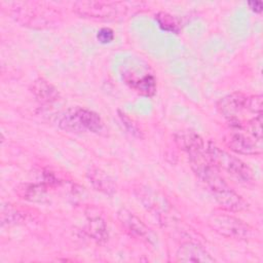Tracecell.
Here are the masks:
<instances>
[{
    "instance_id": "obj_17",
    "label": "cell",
    "mask_w": 263,
    "mask_h": 263,
    "mask_svg": "<svg viewBox=\"0 0 263 263\" xmlns=\"http://www.w3.org/2000/svg\"><path fill=\"white\" fill-rule=\"evenodd\" d=\"M86 233L98 242H105L108 237V228L101 217H91L87 220L85 226Z\"/></svg>"
},
{
    "instance_id": "obj_9",
    "label": "cell",
    "mask_w": 263,
    "mask_h": 263,
    "mask_svg": "<svg viewBox=\"0 0 263 263\" xmlns=\"http://www.w3.org/2000/svg\"><path fill=\"white\" fill-rule=\"evenodd\" d=\"M121 76L125 84L142 96L151 97L156 91V79L149 72L143 74L140 72L139 74L138 70L134 71L128 69L127 71H123Z\"/></svg>"
},
{
    "instance_id": "obj_22",
    "label": "cell",
    "mask_w": 263,
    "mask_h": 263,
    "mask_svg": "<svg viewBox=\"0 0 263 263\" xmlns=\"http://www.w3.org/2000/svg\"><path fill=\"white\" fill-rule=\"evenodd\" d=\"M248 5L250 6V8L253 11H255L257 13L261 12L263 9V4L261 1H251V2H248Z\"/></svg>"
},
{
    "instance_id": "obj_15",
    "label": "cell",
    "mask_w": 263,
    "mask_h": 263,
    "mask_svg": "<svg viewBox=\"0 0 263 263\" xmlns=\"http://www.w3.org/2000/svg\"><path fill=\"white\" fill-rule=\"evenodd\" d=\"M31 91L35 99L43 104H51L60 99L59 90L44 78L35 79L31 85Z\"/></svg>"
},
{
    "instance_id": "obj_13",
    "label": "cell",
    "mask_w": 263,
    "mask_h": 263,
    "mask_svg": "<svg viewBox=\"0 0 263 263\" xmlns=\"http://www.w3.org/2000/svg\"><path fill=\"white\" fill-rule=\"evenodd\" d=\"M177 260L181 262H215V259L198 243L185 242L177 251Z\"/></svg>"
},
{
    "instance_id": "obj_10",
    "label": "cell",
    "mask_w": 263,
    "mask_h": 263,
    "mask_svg": "<svg viewBox=\"0 0 263 263\" xmlns=\"http://www.w3.org/2000/svg\"><path fill=\"white\" fill-rule=\"evenodd\" d=\"M118 219L120 223L123 225V227L134 236L141 238L149 243H155L156 241V235L153 233V231L146 226L142 220H140L137 216H135L129 211L122 209L117 214Z\"/></svg>"
},
{
    "instance_id": "obj_2",
    "label": "cell",
    "mask_w": 263,
    "mask_h": 263,
    "mask_svg": "<svg viewBox=\"0 0 263 263\" xmlns=\"http://www.w3.org/2000/svg\"><path fill=\"white\" fill-rule=\"evenodd\" d=\"M217 109L227 119L235 130H243L248 121L246 113L253 116L262 114V96H247L242 92H233L223 97L217 103Z\"/></svg>"
},
{
    "instance_id": "obj_21",
    "label": "cell",
    "mask_w": 263,
    "mask_h": 263,
    "mask_svg": "<svg viewBox=\"0 0 263 263\" xmlns=\"http://www.w3.org/2000/svg\"><path fill=\"white\" fill-rule=\"evenodd\" d=\"M97 38L101 43H109L114 39V32L110 28H102L98 31Z\"/></svg>"
},
{
    "instance_id": "obj_7",
    "label": "cell",
    "mask_w": 263,
    "mask_h": 263,
    "mask_svg": "<svg viewBox=\"0 0 263 263\" xmlns=\"http://www.w3.org/2000/svg\"><path fill=\"white\" fill-rule=\"evenodd\" d=\"M12 7L14 12L13 15L15 18L27 25L34 28H43L50 24L53 20L47 10V7H42L40 5H36L34 3H23V4H14Z\"/></svg>"
},
{
    "instance_id": "obj_6",
    "label": "cell",
    "mask_w": 263,
    "mask_h": 263,
    "mask_svg": "<svg viewBox=\"0 0 263 263\" xmlns=\"http://www.w3.org/2000/svg\"><path fill=\"white\" fill-rule=\"evenodd\" d=\"M208 222L214 231L228 238L240 240L252 236V228L247 223L228 214L213 213Z\"/></svg>"
},
{
    "instance_id": "obj_4",
    "label": "cell",
    "mask_w": 263,
    "mask_h": 263,
    "mask_svg": "<svg viewBox=\"0 0 263 263\" xmlns=\"http://www.w3.org/2000/svg\"><path fill=\"white\" fill-rule=\"evenodd\" d=\"M59 124L62 128L75 133L89 130L101 134L105 129L104 121L96 112L81 107L68 109L60 118Z\"/></svg>"
},
{
    "instance_id": "obj_8",
    "label": "cell",
    "mask_w": 263,
    "mask_h": 263,
    "mask_svg": "<svg viewBox=\"0 0 263 263\" xmlns=\"http://www.w3.org/2000/svg\"><path fill=\"white\" fill-rule=\"evenodd\" d=\"M224 143L230 150L238 154L258 155L262 152L261 141H258L252 136H247L238 130L226 135L224 138Z\"/></svg>"
},
{
    "instance_id": "obj_11",
    "label": "cell",
    "mask_w": 263,
    "mask_h": 263,
    "mask_svg": "<svg viewBox=\"0 0 263 263\" xmlns=\"http://www.w3.org/2000/svg\"><path fill=\"white\" fill-rule=\"evenodd\" d=\"M139 200L144 204L147 210L155 213L159 218L166 215L170 210V203L167 200L153 189L140 185L135 189Z\"/></svg>"
},
{
    "instance_id": "obj_18",
    "label": "cell",
    "mask_w": 263,
    "mask_h": 263,
    "mask_svg": "<svg viewBox=\"0 0 263 263\" xmlns=\"http://www.w3.org/2000/svg\"><path fill=\"white\" fill-rule=\"evenodd\" d=\"M27 218V214L22 212L20 209L7 204L2 205L1 208V225H16L20 223H23Z\"/></svg>"
},
{
    "instance_id": "obj_1",
    "label": "cell",
    "mask_w": 263,
    "mask_h": 263,
    "mask_svg": "<svg viewBox=\"0 0 263 263\" xmlns=\"http://www.w3.org/2000/svg\"><path fill=\"white\" fill-rule=\"evenodd\" d=\"M189 162L194 174L209 188L222 209L229 212H241L248 209V202L224 181L209 160L206 153L189 157Z\"/></svg>"
},
{
    "instance_id": "obj_14",
    "label": "cell",
    "mask_w": 263,
    "mask_h": 263,
    "mask_svg": "<svg viewBox=\"0 0 263 263\" xmlns=\"http://www.w3.org/2000/svg\"><path fill=\"white\" fill-rule=\"evenodd\" d=\"M91 186L106 195H113L116 192V185L113 179L104 171L98 167H90L86 173Z\"/></svg>"
},
{
    "instance_id": "obj_3",
    "label": "cell",
    "mask_w": 263,
    "mask_h": 263,
    "mask_svg": "<svg viewBox=\"0 0 263 263\" xmlns=\"http://www.w3.org/2000/svg\"><path fill=\"white\" fill-rule=\"evenodd\" d=\"M206 155L217 170L223 171L235 182L243 185H249L253 182L252 170L242 160L220 149L211 142L206 144Z\"/></svg>"
},
{
    "instance_id": "obj_16",
    "label": "cell",
    "mask_w": 263,
    "mask_h": 263,
    "mask_svg": "<svg viewBox=\"0 0 263 263\" xmlns=\"http://www.w3.org/2000/svg\"><path fill=\"white\" fill-rule=\"evenodd\" d=\"M15 192L21 198L30 201H42L46 196V188L41 184H20L15 187Z\"/></svg>"
},
{
    "instance_id": "obj_12",
    "label": "cell",
    "mask_w": 263,
    "mask_h": 263,
    "mask_svg": "<svg viewBox=\"0 0 263 263\" xmlns=\"http://www.w3.org/2000/svg\"><path fill=\"white\" fill-rule=\"evenodd\" d=\"M175 142L187 153L188 157L199 156L206 153V145L203 139L192 130H180L175 134Z\"/></svg>"
},
{
    "instance_id": "obj_20",
    "label": "cell",
    "mask_w": 263,
    "mask_h": 263,
    "mask_svg": "<svg viewBox=\"0 0 263 263\" xmlns=\"http://www.w3.org/2000/svg\"><path fill=\"white\" fill-rule=\"evenodd\" d=\"M118 114H119V117H120V119H121L123 125L125 126V128H126L130 134H133L134 136L140 137V136H141V133H140L138 126L136 125V123H134V121H133L125 113L118 111Z\"/></svg>"
},
{
    "instance_id": "obj_5",
    "label": "cell",
    "mask_w": 263,
    "mask_h": 263,
    "mask_svg": "<svg viewBox=\"0 0 263 263\" xmlns=\"http://www.w3.org/2000/svg\"><path fill=\"white\" fill-rule=\"evenodd\" d=\"M127 5L123 2L107 1H77L73 4V10L83 17L114 20L127 11Z\"/></svg>"
},
{
    "instance_id": "obj_19",
    "label": "cell",
    "mask_w": 263,
    "mask_h": 263,
    "mask_svg": "<svg viewBox=\"0 0 263 263\" xmlns=\"http://www.w3.org/2000/svg\"><path fill=\"white\" fill-rule=\"evenodd\" d=\"M155 16H156V21H157L159 27L162 30L171 32V33H176V34L180 32V30H181L180 24L174 15H172L167 12H164V11H160Z\"/></svg>"
}]
</instances>
